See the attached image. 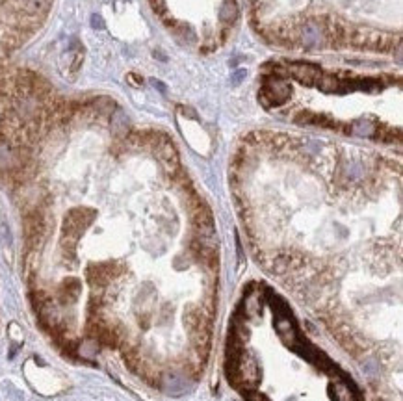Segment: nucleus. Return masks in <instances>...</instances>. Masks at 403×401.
<instances>
[{
  "label": "nucleus",
  "instance_id": "1",
  "mask_svg": "<svg viewBox=\"0 0 403 401\" xmlns=\"http://www.w3.org/2000/svg\"><path fill=\"white\" fill-rule=\"evenodd\" d=\"M292 95V87L286 82H282L281 78L277 77H268L264 80L262 91H260L259 99L262 100V104L269 108V106H281Z\"/></svg>",
  "mask_w": 403,
  "mask_h": 401
},
{
  "label": "nucleus",
  "instance_id": "2",
  "mask_svg": "<svg viewBox=\"0 0 403 401\" xmlns=\"http://www.w3.org/2000/svg\"><path fill=\"white\" fill-rule=\"evenodd\" d=\"M288 75H292L299 84L303 85H318L323 71L319 69L318 65H312V63L292 62L288 63Z\"/></svg>",
  "mask_w": 403,
  "mask_h": 401
},
{
  "label": "nucleus",
  "instance_id": "3",
  "mask_svg": "<svg viewBox=\"0 0 403 401\" xmlns=\"http://www.w3.org/2000/svg\"><path fill=\"white\" fill-rule=\"evenodd\" d=\"M275 329H277L279 338L288 347H294L297 344L299 334H297L296 325H294V321H292V318L288 314H277V318H275Z\"/></svg>",
  "mask_w": 403,
  "mask_h": 401
},
{
  "label": "nucleus",
  "instance_id": "4",
  "mask_svg": "<svg viewBox=\"0 0 403 401\" xmlns=\"http://www.w3.org/2000/svg\"><path fill=\"white\" fill-rule=\"evenodd\" d=\"M112 130L115 136H127L129 132V119L121 110H115L112 114Z\"/></svg>",
  "mask_w": 403,
  "mask_h": 401
},
{
  "label": "nucleus",
  "instance_id": "5",
  "mask_svg": "<svg viewBox=\"0 0 403 401\" xmlns=\"http://www.w3.org/2000/svg\"><path fill=\"white\" fill-rule=\"evenodd\" d=\"M17 163V153L8 145L0 141V167H11Z\"/></svg>",
  "mask_w": 403,
  "mask_h": 401
},
{
  "label": "nucleus",
  "instance_id": "6",
  "mask_svg": "<svg viewBox=\"0 0 403 401\" xmlns=\"http://www.w3.org/2000/svg\"><path fill=\"white\" fill-rule=\"evenodd\" d=\"M93 108L97 110V114H100V116H112L115 110V102L112 99H108V97H102V99H97L95 102H93Z\"/></svg>",
  "mask_w": 403,
  "mask_h": 401
},
{
  "label": "nucleus",
  "instance_id": "7",
  "mask_svg": "<svg viewBox=\"0 0 403 401\" xmlns=\"http://www.w3.org/2000/svg\"><path fill=\"white\" fill-rule=\"evenodd\" d=\"M236 15H238V11H236V6L234 2H230V0H227L225 4H223V8H221L220 11V19L223 21V23H234L236 21Z\"/></svg>",
  "mask_w": 403,
  "mask_h": 401
},
{
  "label": "nucleus",
  "instance_id": "8",
  "mask_svg": "<svg viewBox=\"0 0 403 401\" xmlns=\"http://www.w3.org/2000/svg\"><path fill=\"white\" fill-rule=\"evenodd\" d=\"M91 24H93V28H104V23H102V19H100L99 15L91 17Z\"/></svg>",
  "mask_w": 403,
  "mask_h": 401
},
{
  "label": "nucleus",
  "instance_id": "9",
  "mask_svg": "<svg viewBox=\"0 0 403 401\" xmlns=\"http://www.w3.org/2000/svg\"><path fill=\"white\" fill-rule=\"evenodd\" d=\"M127 78H129L130 82H132V84L136 85V87H137V85H141V84H143V78H141V77H137V75H129V77H127Z\"/></svg>",
  "mask_w": 403,
  "mask_h": 401
}]
</instances>
